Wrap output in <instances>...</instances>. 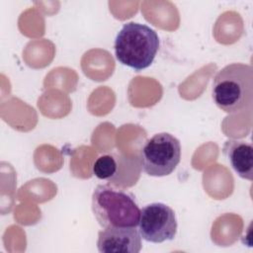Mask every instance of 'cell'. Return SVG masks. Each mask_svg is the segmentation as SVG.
<instances>
[{
	"instance_id": "ba28073f",
	"label": "cell",
	"mask_w": 253,
	"mask_h": 253,
	"mask_svg": "<svg viewBox=\"0 0 253 253\" xmlns=\"http://www.w3.org/2000/svg\"><path fill=\"white\" fill-rule=\"evenodd\" d=\"M93 174L100 180L112 181L118 173V163L111 154H105L97 158L93 164Z\"/></svg>"
},
{
	"instance_id": "8992f818",
	"label": "cell",
	"mask_w": 253,
	"mask_h": 253,
	"mask_svg": "<svg viewBox=\"0 0 253 253\" xmlns=\"http://www.w3.org/2000/svg\"><path fill=\"white\" fill-rule=\"evenodd\" d=\"M141 236L138 229L129 227H109L99 231L97 248L104 253H138L141 250Z\"/></svg>"
},
{
	"instance_id": "5b68a950",
	"label": "cell",
	"mask_w": 253,
	"mask_h": 253,
	"mask_svg": "<svg viewBox=\"0 0 253 253\" xmlns=\"http://www.w3.org/2000/svg\"><path fill=\"white\" fill-rule=\"evenodd\" d=\"M138 232L142 239L151 243L173 240L178 223L174 211L163 203H152L140 210Z\"/></svg>"
},
{
	"instance_id": "6da1fadb",
	"label": "cell",
	"mask_w": 253,
	"mask_h": 253,
	"mask_svg": "<svg viewBox=\"0 0 253 253\" xmlns=\"http://www.w3.org/2000/svg\"><path fill=\"white\" fill-rule=\"evenodd\" d=\"M211 97L227 114L250 110L253 102V69L245 63H230L213 77Z\"/></svg>"
},
{
	"instance_id": "52a82bcc",
	"label": "cell",
	"mask_w": 253,
	"mask_h": 253,
	"mask_svg": "<svg viewBox=\"0 0 253 253\" xmlns=\"http://www.w3.org/2000/svg\"><path fill=\"white\" fill-rule=\"evenodd\" d=\"M223 153L231 168L242 179H253V147L243 140L228 139L223 144Z\"/></svg>"
},
{
	"instance_id": "3957f363",
	"label": "cell",
	"mask_w": 253,
	"mask_h": 253,
	"mask_svg": "<svg viewBox=\"0 0 253 253\" xmlns=\"http://www.w3.org/2000/svg\"><path fill=\"white\" fill-rule=\"evenodd\" d=\"M114 47L119 62L140 71L152 64L159 49V37L147 25L128 22L117 34Z\"/></svg>"
},
{
	"instance_id": "277c9868",
	"label": "cell",
	"mask_w": 253,
	"mask_h": 253,
	"mask_svg": "<svg viewBox=\"0 0 253 253\" xmlns=\"http://www.w3.org/2000/svg\"><path fill=\"white\" fill-rule=\"evenodd\" d=\"M141 168L153 177L170 175L181 160V144L169 132H159L147 139L141 148Z\"/></svg>"
},
{
	"instance_id": "7a4b0ae2",
	"label": "cell",
	"mask_w": 253,
	"mask_h": 253,
	"mask_svg": "<svg viewBox=\"0 0 253 253\" xmlns=\"http://www.w3.org/2000/svg\"><path fill=\"white\" fill-rule=\"evenodd\" d=\"M92 211L103 228L136 227L140 215L134 196L111 184H101L95 188Z\"/></svg>"
}]
</instances>
